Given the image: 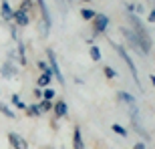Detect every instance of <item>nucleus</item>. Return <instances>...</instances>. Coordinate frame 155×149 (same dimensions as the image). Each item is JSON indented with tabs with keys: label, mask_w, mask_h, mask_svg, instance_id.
<instances>
[{
	"label": "nucleus",
	"mask_w": 155,
	"mask_h": 149,
	"mask_svg": "<svg viewBox=\"0 0 155 149\" xmlns=\"http://www.w3.org/2000/svg\"><path fill=\"white\" fill-rule=\"evenodd\" d=\"M24 111H26V115H28V117H40V111H38V107H36V105H28Z\"/></svg>",
	"instance_id": "obj_17"
},
{
	"label": "nucleus",
	"mask_w": 155,
	"mask_h": 149,
	"mask_svg": "<svg viewBox=\"0 0 155 149\" xmlns=\"http://www.w3.org/2000/svg\"><path fill=\"white\" fill-rule=\"evenodd\" d=\"M113 48H115L117 52H119V57L125 61V65L129 67V71H131V74H133V79H135V83H137V87H141V81H139V73H137V67H135V63H133V58H131V55L127 52V48L123 45H117V42H113Z\"/></svg>",
	"instance_id": "obj_2"
},
{
	"label": "nucleus",
	"mask_w": 155,
	"mask_h": 149,
	"mask_svg": "<svg viewBox=\"0 0 155 149\" xmlns=\"http://www.w3.org/2000/svg\"><path fill=\"white\" fill-rule=\"evenodd\" d=\"M117 95H119V99L123 101V103H127L129 107H131V105H135V99H133L131 95H129V93H125V91H119Z\"/></svg>",
	"instance_id": "obj_12"
},
{
	"label": "nucleus",
	"mask_w": 155,
	"mask_h": 149,
	"mask_svg": "<svg viewBox=\"0 0 155 149\" xmlns=\"http://www.w3.org/2000/svg\"><path fill=\"white\" fill-rule=\"evenodd\" d=\"M46 57H48V69H51V73L54 74V79H57L61 85H64L63 73H61V67H58V63H57V57H54L52 48H46Z\"/></svg>",
	"instance_id": "obj_3"
},
{
	"label": "nucleus",
	"mask_w": 155,
	"mask_h": 149,
	"mask_svg": "<svg viewBox=\"0 0 155 149\" xmlns=\"http://www.w3.org/2000/svg\"><path fill=\"white\" fill-rule=\"evenodd\" d=\"M2 74H4L6 79H10L12 74H16V69H14V67L10 69V63H4V67H2Z\"/></svg>",
	"instance_id": "obj_15"
},
{
	"label": "nucleus",
	"mask_w": 155,
	"mask_h": 149,
	"mask_svg": "<svg viewBox=\"0 0 155 149\" xmlns=\"http://www.w3.org/2000/svg\"><path fill=\"white\" fill-rule=\"evenodd\" d=\"M35 97H42V91L40 89H35Z\"/></svg>",
	"instance_id": "obj_29"
},
{
	"label": "nucleus",
	"mask_w": 155,
	"mask_h": 149,
	"mask_svg": "<svg viewBox=\"0 0 155 149\" xmlns=\"http://www.w3.org/2000/svg\"><path fill=\"white\" fill-rule=\"evenodd\" d=\"M36 67L40 69V73H46V71H51V69H48V63H45V61H38V63H36Z\"/></svg>",
	"instance_id": "obj_25"
},
{
	"label": "nucleus",
	"mask_w": 155,
	"mask_h": 149,
	"mask_svg": "<svg viewBox=\"0 0 155 149\" xmlns=\"http://www.w3.org/2000/svg\"><path fill=\"white\" fill-rule=\"evenodd\" d=\"M0 113L4 115V117H8V119H14V111H10L4 103H0Z\"/></svg>",
	"instance_id": "obj_18"
},
{
	"label": "nucleus",
	"mask_w": 155,
	"mask_h": 149,
	"mask_svg": "<svg viewBox=\"0 0 155 149\" xmlns=\"http://www.w3.org/2000/svg\"><path fill=\"white\" fill-rule=\"evenodd\" d=\"M135 149H145V143H143V141H139V143H135Z\"/></svg>",
	"instance_id": "obj_28"
},
{
	"label": "nucleus",
	"mask_w": 155,
	"mask_h": 149,
	"mask_svg": "<svg viewBox=\"0 0 155 149\" xmlns=\"http://www.w3.org/2000/svg\"><path fill=\"white\" fill-rule=\"evenodd\" d=\"M95 14H97V12L93 10V8H83V10H81V16L85 18V20H93Z\"/></svg>",
	"instance_id": "obj_16"
},
{
	"label": "nucleus",
	"mask_w": 155,
	"mask_h": 149,
	"mask_svg": "<svg viewBox=\"0 0 155 149\" xmlns=\"http://www.w3.org/2000/svg\"><path fill=\"white\" fill-rule=\"evenodd\" d=\"M127 16H129V20H131V24H133V28H135L133 32L137 35L139 45H141V51H143V55H149V52H151V45H153V42H151V36H149V32H147V28H145L143 22H141V20H139V18L135 16L133 12H129Z\"/></svg>",
	"instance_id": "obj_1"
},
{
	"label": "nucleus",
	"mask_w": 155,
	"mask_h": 149,
	"mask_svg": "<svg viewBox=\"0 0 155 149\" xmlns=\"http://www.w3.org/2000/svg\"><path fill=\"white\" fill-rule=\"evenodd\" d=\"M109 26V16L107 14H95L93 18V35H103Z\"/></svg>",
	"instance_id": "obj_4"
},
{
	"label": "nucleus",
	"mask_w": 155,
	"mask_h": 149,
	"mask_svg": "<svg viewBox=\"0 0 155 149\" xmlns=\"http://www.w3.org/2000/svg\"><path fill=\"white\" fill-rule=\"evenodd\" d=\"M83 2H91V0H83Z\"/></svg>",
	"instance_id": "obj_31"
},
{
	"label": "nucleus",
	"mask_w": 155,
	"mask_h": 149,
	"mask_svg": "<svg viewBox=\"0 0 155 149\" xmlns=\"http://www.w3.org/2000/svg\"><path fill=\"white\" fill-rule=\"evenodd\" d=\"M12 20H14L18 26H28L30 16H28V12H24V10H14V16H12Z\"/></svg>",
	"instance_id": "obj_7"
},
{
	"label": "nucleus",
	"mask_w": 155,
	"mask_h": 149,
	"mask_svg": "<svg viewBox=\"0 0 155 149\" xmlns=\"http://www.w3.org/2000/svg\"><path fill=\"white\" fill-rule=\"evenodd\" d=\"M73 149H85V143H83V135H81V127L79 125L73 129Z\"/></svg>",
	"instance_id": "obj_8"
},
{
	"label": "nucleus",
	"mask_w": 155,
	"mask_h": 149,
	"mask_svg": "<svg viewBox=\"0 0 155 149\" xmlns=\"http://www.w3.org/2000/svg\"><path fill=\"white\" fill-rule=\"evenodd\" d=\"M36 4H38L40 12H42V18H45V36H46V35H48V28H51V24H52L51 14H48V6H46L45 0H36Z\"/></svg>",
	"instance_id": "obj_6"
},
{
	"label": "nucleus",
	"mask_w": 155,
	"mask_h": 149,
	"mask_svg": "<svg viewBox=\"0 0 155 149\" xmlns=\"http://www.w3.org/2000/svg\"><path fill=\"white\" fill-rule=\"evenodd\" d=\"M36 107H38L40 115H42V113H46V111H51V109H52V103H51V101H42V103L36 105Z\"/></svg>",
	"instance_id": "obj_19"
},
{
	"label": "nucleus",
	"mask_w": 155,
	"mask_h": 149,
	"mask_svg": "<svg viewBox=\"0 0 155 149\" xmlns=\"http://www.w3.org/2000/svg\"><path fill=\"white\" fill-rule=\"evenodd\" d=\"M89 55H91L93 63H99V61H101V51H99V46H95V45H93L91 48H89Z\"/></svg>",
	"instance_id": "obj_13"
},
{
	"label": "nucleus",
	"mask_w": 155,
	"mask_h": 149,
	"mask_svg": "<svg viewBox=\"0 0 155 149\" xmlns=\"http://www.w3.org/2000/svg\"><path fill=\"white\" fill-rule=\"evenodd\" d=\"M8 141H10V145L14 149H28V141H26V139L24 137H20V135H18V133H8Z\"/></svg>",
	"instance_id": "obj_5"
},
{
	"label": "nucleus",
	"mask_w": 155,
	"mask_h": 149,
	"mask_svg": "<svg viewBox=\"0 0 155 149\" xmlns=\"http://www.w3.org/2000/svg\"><path fill=\"white\" fill-rule=\"evenodd\" d=\"M133 10L137 12V14H143V12H145V8H143V4H135V6H133Z\"/></svg>",
	"instance_id": "obj_26"
},
{
	"label": "nucleus",
	"mask_w": 155,
	"mask_h": 149,
	"mask_svg": "<svg viewBox=\"0 0 155 149\" xmlns=\"http://www.w3.org/2000/svg\"><path fill=\"white\" fill-rule=\"evenodd\" d=\"M18 63L26 65V57H24V46L22 45H18Z\"/></svg>",
	"instance_id": "obj_22"
},
{
	"label": "nucleus",
	"mask_w": 155,
	"mask_h": 149,
	"mask_svg": "<svg viewBox=\"0 0 155 149\" xmlns=\"http://www.w3.org/2000/svg\"><path fill=\"white\" fill-rule=\"evenodd\" d=\"M52 109H54V115H57V117H67V113H69V107H67L64 101H57Z\"/></svg>",
	"instance_id": "obj_10"
},
{
	"label": "nucleus",
	"mask_w": 155,
	"mask_h": 149,
	"mask_svg": "<svg viewBox=\"0 0 155 149\" xmlns=\"http://www.w3.org/2000/svg\"><path fill=\"white\" fill-rule=\"evenodd\" d=\"M103 73H105V77H107V79H117V71L111 69V67H105Z\"/></svg>",
	"instance_id": "obj_20"
},
{
	"label": "nucleus",
	"mask_w": 155,
	"mask_h": 149,
	"mask_svg": "<svg viewBox=\"0 0 155 149\" xmlns=\"http://www.w3.org/2000/svg\"><path fill=\"white\" fill-rule=\"evenodd\" d=\"M147 20H149V22H155V8L149 12V16H147Z\"/></svg>",
	"instance_id": "obj_27"
},
{
	"label": "nucleus",
	"mask_w": 155,
	"mask_h": 149,
	"mask_svg": "<svg viewBox=\"0 0 155 149\" xmlns=\"http://www.w3.org/2000/svg\"><path fill=\"white\" fill-rule=\"evenodd\" d=\"M54 95H57V93L52 91V89H48V87H46V89H45V93H42L45 101H51V99H54Z\"/></svg>",
	"instance_id": "obj_23"
},
{
	"label": "nucleus",
	"mask_w": 155,
	"mask_h": 149,
	"mask_svg": "<svg viewBox=\"0 0 155 149\" xmlns=\"http://www.w3.org/2000/svg\"><path fill=\"white\" fill-rule=\"evenodd\" d=\"M51 81H52V73H51V71H46V73H42L38 77L36 85H38V89H40V87H45V89H46V87L51 85Z\"/></svg>",
	"instance_id": "obj_11"
},
{
	"label": "nucleus",
	"mask_w": 155,
	"mask_h": 149,
	"mask_svg": "<svg viewBox=\"0 0 155 149\" xmlns=\"http://www.w3.org/2000/svg\"><path fill=\"white\" fill-rule=\"evenodd\" d=\"M111 129H113V131H115L117 135H121V137H127V133H129V131L125 129V127L119 125V123H113V125H111Z\"/></svg>",
	"instance_id": "obj_14"
},
{
	"label": "nucleus",
	"mask_w": 155,
	"mask_h": 149,
	"mask_svg": "<svg viewBox=\"0 0 155 149\" xmlns=\"http://www.w3.org/2000/svg\"><path fill=\"white\" fill-rule=\"evenodd\" d=\"M0 14H2V18H4V20H8V22H12V16H14V10L10 8V4H8L6 0H2V4H0Z\"/></svg>",
	"instance_id": "obj_9"
},
{
	"label": "nucleus",
	"mask_w": 155,
	"mask_h": 149,
	"mask_svg": "<svg viewBox=\"0 0 155 149\" xmlns=\"http://www.w3.org/2000/svg\"><path fill=\"white\" fill-rule=\"evenodd\" d=\"M30 8H32V2H30V0H24L22 4H20V8H18V10H24V12H30Z\"/></svg>",
	"instance_id": "obj_24"
},
{
	"label": "nucleus",
	"mask_w": 155,
	"mask_h": 149,
	"mask_svg": "<svg viewBox=\"0 0 155 149\" xmlns=\"http://www.w3.org/2000/svg\"><path fill=\"white\" fill-rule=\"evenodd\" d=\"M12 105H14V107H18V109H26V105L20 101V97H18V95H12Z\"/></svg>",
	"instance_id": "obj_21"
},
{
	"label": "nucleus",
	"mask_w": 155,
	"mask_h": 149,
	"mask_svg": "<svg viewBox=\"0 0 155 149\" xmlns=\"http://www.w3.org/2000/svg\"><path fill=\"white\" fill-rule=\"evenodd\" d=\"M149 79H151V85L155 87V74H149Z\"/></svg>",
	"instance_id": "obj_30"
}]
</instances>
